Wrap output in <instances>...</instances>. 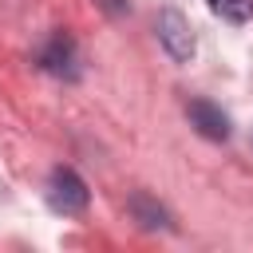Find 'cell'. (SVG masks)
<instances>
[{"label":"cell","instance_id":"277c9868","mask_svg":"<svg viewBox=\"0 0 253 253\" xmlns=\"http://www.w3.org/2000/svg\"><path fill=\"white\" fill-rule=\"evenodd\" d=\"M186 119H190V126H194L202 138H210V142H225V138L233 134L229 115H225L217 103H210V99H190V103H186Z\"/></svg>","mask_w":253,"mask_h":253},{"label":"cell","instance_id":"6da1fadb","mask_svg":"<svg viewBox=\"0 0 253 253\" xmlns=\"http://www.w3.org/2000/svg\"><path fill=\"white\" fill-rule=\"evenodd\" d=\"M154 32H158V43L166 47V55H170L174 63H190V59H194L198 40H194L190 20H186L178 8H162L158 20H154Z\"/></svg>","mask_w":253,"mask_h":253},{"label":"cell","instance_id":"8992f818","mask_svg":"<svg viewBox=\"0 0 253 253\" xmlns=\"http://www.w3.org/2000/svg\"><path fill=\"white\" fill-rule=\"evenodd\" d=\"M206 4L225 24H249L253 20V0H206Z\"/></svg>","mask_w":253,"mask_h":253},{"label":"cell","instance_id":"5b68a950","mask_svg":"<svg viewBox=\"0 0 253 253\" xmlns=\"http://www.w3.org/2000/svg\"><path fill=\"white\" fill-rule=\"evenodd\" d=\"M126 213L138 221V229H170V213L158 198H150L146 190H134L126 198Z\"/></svg>","mask_w":253,"mask_h":253},{"label":"cell","instance_id":"3957f363","mask_svg":"<svg viewBox=\"0 0 253 253\" xmlns=\"http://www.w3.org/2000/svg\"><path fill=\"white\" fill-rule=\"evenodd\" d=\"M36 63H40L47 75H55V79H79V47H75V40H71L67 32H55V36L40 47Z\"/></svg>","mask_w":253,"mask_h":253},{"label":"cell","instance_id":"52a82bcc","mask_svg":"<svg viewBox=\"0 0 253 253\" xmlns=\"http://www.w3.org/2000/svg\"><path fill=\"white\" fill-rule=\"evenodd\" d=\"M95 4H99V8L107 12V16H115V20L130 12V0H95Z\"/></svg>","mask_w":253,"mask_h":253},{"label":"cell","instance_id":"7a4b0ae2","mask_svg":"<svg viewBox=\"0 0 253 253\" xmlns=\"http://www.w3.org/2000/svg\"><path fill=\"white\" fill-rule=\"evenodd\" d=\"M91 202V190L87 182L71 170V166H55L51 178H47V206L55 213H83Z\"/></svg>","mask_w":253,"mask_h":253}]
</instances>
